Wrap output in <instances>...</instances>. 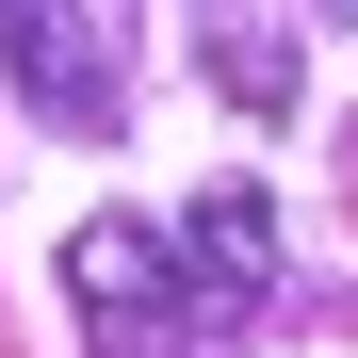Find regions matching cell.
Masks as SVG:
<instances>
[{
  "label": "cell",
  "mask_w": 358,
  "mask_h": 358,
  "mask_svg": "<svg viewBox=\"0 0 358 358\" xmlns=\"http://www.w3.org/2000/svg\"><path fill=\"white\" fill-rule=\"evenodd\" d=\"M0 98L98 147L131 114V0H0Z\"/></svg>",
  "instance_id": "cell-1"
},
{
  "label": "cell",
  "mask_w": 358,
  "mask_h": 358,
  "mask_svg": "<svg viewBox=\"0 0 358 358\" xmlns=\"http://www.w3.org/2000/svg\"><path fill=\"white\" fill-rule=\"evenodd\" d=\"M163 277H179V326L245 342L277 310V196H261V179H196V212L163 228Z\"/></svg>",
  "instance_id": "cell-2"
},
{
  "label": "cell",
  "mask_w": 358,
  "mask_h": 358,
  "mask_svg": "<svg viewBox=\"0 0 358 358\" xmlns=\"http://www.w3.org/2000/svg\"><path fill=\"white\" fill-rule=\"evenodd\" d=\"M66 310H82V342H98V358H179V277H163V228H131V212L66 228Z\"/></svg>",
  "instance_id": "cell-3"
},
{
  "label": "cell",
  "mask_w": 358,
  "mask_h": 358,
  "mask_svg": "<svg viewBox=\"0 0 358 358\" xmlns=\"http://www.w3.org/2000/svg\"><path fill=\"white\" fill-rule=\"evenodd\" d=\"M196 33H212V82L245 98V114H293V33H277V0H196Z\"/></svg>",
  "instance_id": "cell-4"
},
{
  "label": "cell",
  "mask_w": 358,
  "mask_h": 358,
  "mask_svg": "<svg viewBox=\"0 0 358 358\" xmlns=\"http://www.w3.org/2000/svg\"><path fill=\"white\" fill-rule=\"evenodd\" d=\"M326 17H342V33H358V0H326Z\"/></svg>",
  "instance_id": "cell-5"
}]
</instances>
